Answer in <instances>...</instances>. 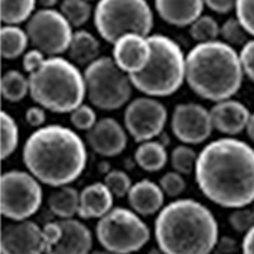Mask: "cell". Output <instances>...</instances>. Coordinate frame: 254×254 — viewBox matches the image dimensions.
<instances>
[{
    "label": "cell",
    "mask_w": 254,
    "mask_h": 254,
    "mask_svg": "<svg viewBox=\"0 0 254 254\" xmlns=\"http://www.w3.org/2000/svg\"><path fill=\"white\" fill-rule=\"evenodd\" d=\"M37 0H0V19L4 24L19 26L35 13Z\"/></svg>",
    "instance_id": "obj_27"
},
{
    "label": "cell",
    "mask_w": 254,
    "mask_h": 254,
    "mask_svg": "<svg viewBox=\"0 0 254 254\" xmlns=\"http://www.w3.org/2000/svg\"><path fill=\"white\" fill-rule=\"evenodd\" d=\"M238 249L237 240L230 237L219 238L215 247V254H234Z\"/></svg>",
    "instance_id": "obj_41"
},
{
    "label": "cell",
    "mask_w": 254,
    "mask_h": 254,
    "mask_svg": "<svg viewBox=\"0 0 254 254\" xmlns=\"http://www.w3.org/2000/svg\"><path fill=\"white\" fill-rule=\"evenodd\" d=\"M159 186L164 192L165 197L168 198H179L186 190L187 183H186L185 176L176 171L167 172L159 179Z\"/></svg>",
    "instance_id": "obj_35"
},
{
    "label": "cell",
    "mask_w": 254,
    "mask_h": 254,
    "mask_svg": "<svg viewBox=\"0 0 254 254\" xmlns=\"http://www.w3.org/2000/svg\"><path fill=\"white\" fill-rule=\"evenodd\" d=\"M0 156L5 160L13 155L19 145V126L17 121L5 111L0 112Z\"/></svg>",
    "instance_id": "obj_28"
},
{
    "label": "cell",
    "mask_w": 254,
    "mask_h": 254,
    "mask_svg": "<svg viewBox=\"0 0 254 254\" xmlns=\"http://www.w3.org/2000/svg\"><path fill=\"white\" fill-rule=\"evenodd\" d=\"M246 132L247 135H248L249 140H251L252 142H254V112H252L251 116H249L248 124H247L246 127Z\"/></svg>",
    "instance_id": "obj_43"
},
{
    "label": "cell",
    "mask_w": 254,
    "mask_h": 254,
    "mask_svg": "<svg viewBox=\"0 0 254 254\" xmlns=\"http://www.w3.org/2000/svg\"><path fill=\"white\" fill-rule=\"evenodd\" d=\"M203 3L217 14H228L235 9L237 0H203Z\"/></svg>",
    "instance_id": "obj_40"
},
{
    "label": "cell",
    "mask_w": 254,
    "mask_h": 254,
    "mask_svg": "<svg viewBox=\"0 0 254 254\" xmlns=\"http://www.w3.org/2000/svg\"><path fill=\"white\" fill-rule=\"evenodd\" d=\"M136 164L147 173L160 172L169 160L167 146L160 140L140 142L133 154Z\"/></svg>",
    "instance_id": "obj_24"
},
{
    "label": "cell",
    "mask_w": 254,
    "mask_h": 254,
    "mask_svg": "<svg viewBox=\"0 0 254 254\" xmlns=\"http://www.w3.org/2000/svg\"><path fill=\"white\" fill-rule=\"evenodd\" d=\"M251 113L246 104L234 98L216 102L210 108L214 130L226 137H234L246 131Z\"/></svg>",
    "instance_id": "obj_18"
},
{
    "label": "cell",
    "mask_w": 254,
    "mask_h": 254,
    "mask_svg": "<svg viewBox=\"0 0 254 254\" xmlns=\"http://www.w3.org/2000/svg\"><path fill=\"white\" fill-rule=\"evenodd\" d=\"M61 233L59 239L47 248L46 254H89L93 235L85 224L78 219H58Z\"/></svg>",
    "instance_id": "obj_17"
},
{
    "label": "cell",
    "mask_w": 254,
    "mask_h": 254,
    "mask_svg": "<svg viewBox=\"0 0 254 254\" xmlns=\"http://www.w3.org/2000/svg\"><path fill=\"white\" fill-rule=\"evenodd\" d=\"M239 58L244 76L254 84V38L249 40L240 49Z\"/></svg>",
    "instance_id": "obj_38"
},
{
    "label": "cell",
    "mask_w": 254,
    "mask_h": 254,
    "mask_svg": "<svg viewBox=\"0 0 254 254\" xmlns=\"http://www.w3.org/2000/svg\"><path fill=\"white\" fill-rule=\"evenodd\" d=\"M190 35L197 44L212 42L219 40L220 26L214 17L202 14L190 26Z\"/></svg>",
    "instance_id": "obj_31"
},
{
    "label": "cell",
    "mask_w": 254,
    "mask_h": 254,
    "mask_svg": "<svg viewBox=\"0 0 254 254\" xmlns=\"http://www.w3.org/2000/svg\"><path fill=\"white\" fill-rule=\"evenodd\" d=\"M89 254H115V253H111L108 251H94V252H90Z\"/></svg>",
    "instance_id": "obj_46"
},
{
    "label": "cell",
    "mask_w": 254,
    "mask_h": 254,
    "mask_svg": "<svg viewBox=\"0 0 254 254\" xmlns=\"http://www.w3.org/2000/svg\"><path fill=\"white\" fill-rule=\"evenodd\" d=\"M101 38L113 45L126 33L150 36L154 14L146 0H99L93 13Z\"/></svg>",
    "instance_id": "obj_7"
},
{
    "label": "cell",
    "mask_w": 254,
    "mask_h": 254,
    "mask_svg": "<svg viewBox=\"0 0 254 254\" xmlns=\"http://www.w3.org/2000/svg\"><path fill=\"white\" fill-rule=\"evenodd\" d=\"M151 58L139 74L130 75L132 85L142 95L162 98L181 89L186 81V56L182 47L168 36L150 35Z\"/></svg>",
    "instance_id": "obj_6"
},
{
    "label": "cell",
    "mask_w": 254,
    "mask_h": 254,
    "mask_svg": "<svg viewBox=\"0 0 254 254\" xmlns=\"http://www.w3.org/2000/svg\"><path fill=\"white\" fill-rule=\"evenodd\" d=\"M87 99L97 110L117 111L131 101L133 85L128 74L113 61L101 56L83 71Z\"/></svg>",
    "instance_id": "obj_8"
},
{
    "label": "cell",
    "mask_w": 254,
    "mask_h": 254,
    "mask_svg": "<svg viewBox=\"0 0 254 254\" xmlns=\"http://www.w3.org/2000/svg\"><path fill=\"white\" fill-rule=\"evenodd\" d=\"M235 17L254 38V0H237Z\"/></svg>",
    "instance_id": "obj_37"
},
{
    "label": "cell",
    "mask_w": 254,
    "mask_h": 254,
    "mask_svg": "<svg viewBox=\"0 0 254 254\" xmlns=\"http://www.w3.org/2000/svg\"><path fill=\"white\" fill-rule=\"evenodd\" d=\"M242 253L243 254H254V228L244 234L242 242Z\"/></svg>",
    "instance_id": "obj_42"
},
{
    "label": "cell",
    "mask_w": 254,
    "mask_h": 254,
    "mask_svg": "<svg viewBox=\"0 0 254 254\" xmlns=\"http://www.w3.org/2000/svg\"><path fill=\"white\" fill-rule=\"evenodd\" d=\"M47 246L44 226L29 219L12 221L1 229V254H46Z\"/></svg>",
    "instance_id": "obj_14"
},
{
    "label": "cell",
    "mask_w": 254,
    "mask_h": 254,
    "mask_svg": "<svg viewBox=\"0 0 254 254\" xmlns=\"http://www.w3.org/2000/svg\"><path fill=\"white\" fill-rule=\"evenodd\" d=\"M194 181L201 193L225 208L254 202V147L237 137H220L198 153Z\"/></svg>",
    "instance_id": "obj_1"
},
{
    "label": "cell",
    "mask_w": 254,
    "mask_h": 254,
    "mask_svg": "<svg viewBox=\"0 0 254 254\" xmlns=\"http://www.w3.org/2000/svg\"><path fill=\"white\" fill-rule=\"evenodd\" d=\"M197 159H198V153L190 145L187 144H181L176 146L169 155V162H171L173 171L178 172L183 176L194 173Z\"/></svg>",
    "instance_id": "obj_30"
},
{
    "label": "cell",
    "mask_w": 254,
    "mask_h": 254,
    "mask_svg": "<svg viewBox=\"0 0 254 254\" xmlns=\"http://www.w3.org/2000/svg\"><path fill=\"white\" fill-rule=\"evenodd\" d=\"M60 12L69 20L72 28H80L89 20L94 10L88 0H63Z\"/></svg>",
    "instance_id": "obj_29"
},
{
    "label": "cell",
    "mask_w": 254,
    "mask_h": 254,
    "mask_svg": "<svg viewBox=\"0 0 254 254\" xmlns=\"http://www.w3.org/2000/svg\"><path fill=\"white\" fill-rule=\"evenodd\" d=\"M24 117H26L27 124L36 130V128L44 127L45 124H46L47 111L44 107L38 106V104H35V106H31L29 108H27Z\"/></svg>",
    "instance_id": "obj_39"
},
{
    "label": "cell",
    "mask_w": 254,
    "mask_h": 254,
    "mask_svg": "<svg viewBox=\"0 0 254 254\" xmlns=\"http://www.w3.org/2000/svg\"><path fill=\"white\" fill-rule=\"evenodd\" d=\"M42 183L28 171L13 169L0 178V211L10 221L31 219L42 206Z\"/></svg>",
    "instance_id": "obj_10"
},
{
    "label": "cell",
    "mask_w": 254,
    "mask_h": 254,
    "mask_svg": "<svg viewBox=\"0 0 254 254\" xmlns=\"http://www.w3.org/2000/svg\"><path fill=\"white\" fill-rule=\"evenodd\" d=\"M58 1L59 0H37V3L42 8H54V5H56Z\"/></svg>",
    "instance_id": "obj_44"
},
{
    "label": "cell",
    "mask_w": 254,
    "mask_h": 254,
    "mask_svg": "<svg viewBox=\"0 0 254 254\" xmlns=\"http://www.w3.org/2000/svg\"><path fill=\"white\" fill-rule=\"evenodd\" d=\"M229 225L239 234H247L252 228H254V211L253 208L246 207L234 208L229 215Z\"/></svg>",
    "instance_id": "obj_36"
},
{
    "label": "cell",
    "mask_w": 254,
    "mask_h": 254,
    "mask_svg": "<svg viewBox=\"0 0 254 254\" xmlns=\"http://www.w3.org/2000/svg\"><path fill=\"white\" fill-rule=\"evenodd\" d=\"M154 237L165 254H211L219 240V224L199 201L177 198L156 215Z\"/></svg>",
    "instance_id": "obj_3"
},
{
    "label": "cell",
    "mask_w": 254,
    "mask_h": 254,
    "mask_svg": "<svg viewBox=\"0 0 254 254\" xmlns=\"http://www.w3.org/2000/svg\"><path fill=\"white\" fill-rule=\"evenodd\" d=\"M27 35L33 49L46 56H61L67 52L71 42L72 26L60 10L42 8L27 20Z\"/></svg>",
    "instance_id": "obj_11"
},
{
    "label": "cell",
    "mask_w": 254,
    "mask_h": 254,
    "mask_svg": "<svg viewBox=\"0 0 254 254\" xmlns=\"http://www.w3.org/2000/svg\"><path fill=\"white\" fill-rule=\"evenodd\" d=\"M22 160L27 171L42 185L63 187L83 174L88 163L87 142L74 128L45 125L27 137Z\"/></svg>",
    "instance_id": "obj_2"
},
{
    "label": "cell",
    "mask_w": 254,
    "mask_h": 254,
    "mask_svg": "<svg viewBox=\"0 0 254 254\" xmlns=\"http://www.w3.org/2000/svg\"><path fill=\"white\" fill-rule=\"evenodd\" d=\"M156 12L164 22L174 27H190L202 15L203 0H154Z\"/></svg>",
    "instance_id": "obj_20"
},
{
    "label": "cell",
    "mask_w": 254,
    "mask_h": 254,
    "mask_svg": "<svg viewBox=\"0 0 254 254\" xmlns=\"http://www.w3.org/2000/svg\"><path fill=\"white\" fill-rule=\"evenodd\" d=\"M97 121V112L92 104L83 103L70 112V124L74 127V130L88 132Z\"/></svg>",
    "instance_id": "obj_34"
},
{
    "label": "cell",
    "mask_w": 254,
    "mask_h": 254,
    "mask_svg": "<svg viewBox=\"0 0 254 254\" xmlns=\"http://www.w3.org/2000/svg\"><path fill=\"white\" fill-rule=\"evenodd\" d=\"M88 1H90V0H88Z\"/></svg>",
    "instance_id": "obj_48"
},
{
    "label": "cell",
    "mask_w": 254,
    "mask_h": 254,
    "mask_svg": "<svg viewBox=\"0 0 254 254\" xmlns=\"http://www.w3.org/2000/svg\"><path fill=\"white\" fill-rule=\"evenodd\" d=\"M95 235L104 251L132 254L146 246L151 233L139 214L131 208L117 206L98 219Z\"/></svg>",
    "instance_id": "obj_9"
},
{
    "label": "cell",
    "mask_w": 254,
    "mask_h": 254,
    "mask_svg": "<svg viewBox=\"0 0 254 254\" xmlns=\"http://www.w3.org/2000/svg\"><path fill=\"white\" fill-rule=\"evenodd\" d=\"M69 60L76 66L85 67L101 58V44L98 38L85 29H78L72 35L69 50Z\"/></svg>",
    "instance_id": "obj_22"
},
{
    "label": "cell",
    "mask_w": 254,
    "mask_h": 254,
    "mask_svg": "<svg viewBox=\"0 0 254 254\" xmlns=\"http://www.w3.org/2000/svg\"><path fill=\"white\" fill-rule=\"evenodd\" d=\"M112 59L128 75L141 72L151 58V45L149 36L139 33H126L112 45Z\"/></svg>",
    "instance_id": "obj_16"
},
{
    "label": "cell",
    "mask_w": 254,
    "mask_h": 254,
    "mask_svg": "<svg viewBox=\"0 0 254 254\" xmlns=\"http://www.w3.org/2000/svg\"><path fill=\"white\" fill-rule=\"evenodd\" d=\"M80 190L71 185L58 187L47 197V207L58 219H72L79 212Z\"/></svg>",
    "instance_id": "obj_23"
},
{
    "label": "cell",
    "mask_w": 254,
    "mask_h": 254,
    "mask_svg": "<svg viewBox=\"0 0 254 254\" xmlns=\"http://www.w3.org/2000/svg\"><path fill=\"white\" fill-rule=\"evenodd\" d=\"M113 201L115 196L106 183H90L80 190L78 216L81 220L101 219L115 207Z\"/></svg>",
    "instance_id": "obj_21"
},
{
    "label": "cell",
    "mask_w": 254,
    "mask_h": 254,
    "mask_svg": "<svg viewBox=\"0 0 254 254\" xmlns=\"http://www.w3.org/2000/svg\"><path fill=\"white\" fill-rule=\"evenodd\" d=\"M147 254H165V253L162 251V249L159 248V247H154V248H151L150 251H149V253Z\"/></svg>",
    "instance_id": "obj_45"
},
{
    "label": "cell",
    "mask_w": 254,
    "mask_h": 254,
    "mask_svg": "<svg viewBox=\"0 0 254 254\" xmlns=\"http://www.w3.org/2000/svg\"><path fill=\"white\" fill-rule=\"evenodd\" d=\"M168 122L167 107L158 98L141 95L128 102L124 112V126L136 142L155 140Z\"/></svg>",
    "instance_id": "obj_12"
},
{
    "label": "cell",
    "mask_w": 254,
    "mask_h": 254,
    "mask_svg": "<svg viewBox=\"0 0 254 254\" xmlns=\"http://www.w3.org/2000/svg\"><path fill=\"white\" fill-rule=\"evenodd\" d=\"M244 78L239 52L221 40L197 44L186 56V83L206 101L233 98Z\"/></svg>",
    "instance_id": "obj_4"
},
{
    "label": "cell",
    "mask_w": 254,
    "mask_h": 254,
    "mask_svg": "<svg viewBox=\"0 0 254 254\" xmlns=\"http://www.w3.org/2000/svg\"><path fill=\"white\" fill-rule=\"evenodd\" d=\"M0 92L6 102L18 103L23 101L29 94L28 75L19 70H8L4 72L0 80Z\"/></svg>",
    "instance_id": "obj_26"
},
{
    "label": "cell",
    "mask_w": 254,
    "mask_h": 254,
    "mask_svg": "<svg viewBox=\"0 0 254 254\" xmlns=\"http://www.w3.org/2000/svg\"><path fill=\"white\" fill-rule=\"evenodd\" d=\"M29 44L27 31L22 27L4 24L0 29V50L4 60L23 58Z\"/></svg>",
    "instance_id": "obj_25"
},
{
    "label": "cell",
    "mask_w": 254,
    "mask_h": 254,
    "mask_svg": "<svg viewBox=\"0 0 254 254\" xmlns=\"http://www.w3.org/2000/svg\"><path fill=\"white\" fill-rule=\"evenodd\" d=\"M252 208H253V211H254V202L252 203Z\"/></svg>",
    "instance_id": "obj_47"
},
{
    "label": "cell",
    "mask_w": 254,
    "mask_h": 254,
    "mask_svg": "<svg viewBox=\"0 0 254 254\" xmlns=\"http://www.w3.org/2000/svg\"><path fill=\"white\" fill-rule=\"evenodd\" d=\"M103 182L108 187V190L112 192L115 198H125L127 197L132 187V181L131 177L121 169H112L104 176Z\"/></svg>",
    "instance_id": "obj_33"
},
{
    "label": "cell",
    "mask_w": 254,
    "mask_h": 254,
    "mask_svg": "<svg viewBox=\"0 0 254 254\" xmlns=\"http://www.w3.org/2000/svg\"><path fill=\"white\" fill-rule=\"evenodd\" d=\"M127 202L131 210L141 217L153 216L158 215L165 206V194L159 183L141 179L132 185L127 194Z\"/></svg>",
    "instance_id": "obj_19"
},
{
    "label": "cell",
    "mask_w": 254,
    "mask_h": 254,
    "mask_svg": "<svg viewBox=\"0 0 254 254\" xmlns=\"http://www.w3.org/2000/svg\"><path fill=\"white\" fill-rule=\"evenodd\" d=\"M171 128L182 144H202L214 131L210 110L194 102L177 104L171 116Z\"/></svg>",
    "instance_id": "obj_13"
},
{
    "label": "cell",
    "mask_w": 254,
    "mask_h": 254,
    "mask_svg": "<svg viewBox=\"0 0 254 254\" xmlns=\"http://www.w3.org/2000/svg\"><path fill=\"white\" fill-rule=\"evenodd\" d=\"M88 147L104 158H113L125 151L128 132L124 125L113 117H103L87 132Z\"/></svg>",
    "instance_id": "obj_15"
},
{
    "label": "cell",
    "mask_w": 254,
    "mask_h": 254,
    "mask_svg": "<svg viewBox=\"0 0 254 254\" xmlns=\"http://www.w3.org/2000/svg\"><path fill=\"white\" fill-rule=\"evenodd\" d=\"M27 75L32 101L50 112L70 113L87 98L83 71L64 56H45Z\"/></svg>",
    "instance_id": "obj_5"
},
{
    "label": "cell",
    "mask_w": 254,
    "mask_h": 254,
    "mask_svg": "<svg viewBox=\"0 0 254 254\" xmlns=\"http://www.w3.org/2000/svg\"><path fill=\"white\" fill-rule=\"evenodd\" d=\"M220 36L222 38V42H225L226 45L234 49L237 47L242 49L249 41V33L237 19V17L229 18L222 23V26H220Z\"/></svg>",
    "instance_id": "obj_32"
}]
</instances>
